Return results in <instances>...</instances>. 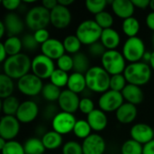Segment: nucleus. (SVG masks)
Here are the masks:
<instances>
[{"mask_svg":"<svg viewBox=\"0 0 154 154\" xmlns=\"http://www.w3.org/2000/svg\"><path fill=\"white\" fill-rule=\"evenodd\" d=\"M145 52V44L138 36L127 38L123 45L122 53L125 60L129 61L130 63L142 61Z\"/></svg>","mask_w":154,"mask_h":154,"instance_id":"7","label":"nucleus"},{"mask_svg":"<svg viewBox=\"0 0 154 154\" xmlns=\"http://www.w3.org/2000/svg\"><path fill=\"white\" fill-rule=\"evenodd\" d=\"M145 23H146L147 27L154 32V12L152 11L147 14L146 19H145Z\"/></svg>","mask_w":154,"mask_h":154,"instance_id":"51","label":"nucleus"},{"mask_svg":"<svg viewBox=\"0 0 154 154\" xmlns=\"http://www.w3.org/2000/svg\"><path fill=\"white\" fill-rule=\"evenodd\" d=\"M21 123L14 116H3L0 120V137L13 141L20 132Z\"/></svg>","mask_w":154,"mask_h":154,"instance_id":"12","label":"nucleus"},{"mask_svg":"<svg viewBox=\"0 0 154 154\" xmlns=\"http://www.w3.org/2000/svg\"><path fill=\"white\" fill-rule=\"evenodd\" d=\"M72 57L74 62L73 72H78L85 75L88 71V69L92 67L90 66V60L88 57L84 52L79 51V53L73 55Z\"/></svg>","mask_w":154,"mask_h":154,"instance_id":"27","label":"nucleus"},{"mask_svg":"<svg viewBox=\"0 0 154 154\" xmlns=\"http://www.w3.org/2000/svg\"><path fill=\"white\" fill-rule=\"evenodd\" d=\"M43 86L44 85L42 79H41L32 72L18 79L16 83L18 90L23 95L27 97H36L40 95L42 93Z\"/></svg>","mask_w":154,"mask_h":154,"instance_id":"8","label":"nucleus"},{"mask_svg":"<svg viewBox=\"0 0 154 154\" xmlns=\"http://www.w3.org/2000/svg\"><path fill=\"white\" fill-rule=\"evenodd\" d=\"M127 81L123 74H117L111 76L110 79V89L117 91V92H122L123 89L126 87Z\"/></svg>","mask_w":154,"mask_h":154,"instance_id":"42","label":"nucleus"},{"mask_svg":"<svg viewBox=\"0 0 154 154\" xmlns=\"http://www.w3.org/2000/svg\"><path fill=\"white\" fill-rule=\"evenodd\" d=\"M5 32H6V28L2 20V21H0V38H3Z\"/></svg>","mask_w":154,"mask_h":154,"instance_id":"56","label":"nucleus"},{"mask_svg":"<svg viewBox=\"0 0 154 154\" xmlns=\"http://www.w3.org/2000/svg\"><path fill=\"white\" fill-rule=\"evenodd\" d=\"M1 152L2 154H25L23 144L15 140L8 141L4 149L1 150Z\"/></svg>","mask_w":154,"mask_h":154,"instance_id":"40","label":"nucleus"},{"mask_svg":"<svg viewBox=\"0 0 154 154\" xmlns=\"http://www.w3.org/2000/svg\"><path fill=\"white\" fill-rule=\"evenodd\" d=\"M102 32L103 29L94 19H87L78 25L75 34L83 45L90 46L100 41Z\"/></svg>","mask_w":154,"mask_h":154,"instance_id":"4","label":"nucleus"},{"mask_svg":"<svg viewBox=\"0 0 154 154\" xmlns=\"http://www.w3.org/2000/svg\"><path fill=\"white\" fill-rule=\"evenodd\" d=\"M152 46H153L154 48V32L153 34H152Z\"/></svg>","mask_w":154,"mask_h":154,"instance_id":"60","label":"nucleus"},{"mask_svg":"<svg viewBox=\"0 0 154 154\" xmlns=\"http://www.w3.org/2000/svg\"><path fill=\"white\" fill-rule=\"evenodd\" d=\"M0 51H1V56H0V62L4 63L5 61V60L8 58L7 52L5 51V48L3 44V42H0Z\"/></svg>","mask_w":154,"mask_h":154,"instance_id":"53","label":"nucleus"},{"mask_svg":"<svg viewBox=\"0 0 154 154\" xmlns=\"http://www.w3.org/2000/svg\"><path fill=\"white\" fill-rule=\"evenodd\" d=\"M151 58H152V52H151V51H146V52L144 53V55H143V57L142 61H143V62H145V63L149 64V63H150V61H151Z\"/></svg>","mask_w":154,"mask_h":154,"instance_id":"54","label":"nucleus"},{"mask_svg":"<svg viewBox=\"0 0 154 154\" xmlns=\"http://www.w3.org/2000/svg\"><path fill=\"white\" fill-rule=\"evenodd\" d=\"M69 78V75L67 72L61 69H56L54 72L52 73V75L51 76L50 80H51V83H52L56 87L62 88L64 87H67Z\"/></svg>","mask_w":154,"mask_h":154,"instance_id":"37","label":"nucleus"},{"mask_svg":"<svg viewBox=\"0 0 154 154\" xmlns=\"http://www.w3.org/2000/svg\"><path fill=\"white\" fill-rule=\"evenodd\" d=\"M130 135L131 139L145 145L154 140V129L148 124L137 123L131 127Z\"/></svg>","mask_w":154,"mask_h":154,"instance_id":"15","label":"nucleus"},{"mask_svg":"<svg viewBox=\"0 0 154 154\" xmlns=\"http://www.w3.org/2000/svg\"><path fill=\"white\" fill-rule=\"evenodd\" d=\"M72 20V14L69 7L63 6L58 3V5L51 11V23L59 30L67 28Z\"/></svg>","mask_w":154,"mask_h":154,"instance_id":"13","label":"nucleus"},{"mask_svg":"<svg viewBox=\"0 0 154 154\" xmlns=\"http://www.w3.org/2000/svg\"><path fill=\"white\" fill-rule=\"evenodd\" d=\"M140 22L135 17H130L127 19H125L122 23V30L123 32L128 37H136L137 34L140 32Z\"/></svg>","mask_w":154,"mask_h":154,"instance_id":"30","label":"nucleus"},{"mask_svg":"<svg viewBox=\"0 0 154 154\" xmlns=\"http://www.w3.org/2000/svg\"><path fill=\"white\" fill-rule=\"evenodd\" d=\"M134 5L135 8H139L142 10H144L150 6V2L151 0H132Z\"/></svg>","mask_w":154,"mask_h":154,"instance_id":"49","label":"nucleus"},{"mask_svg":"<svg viewBox=\"0 0 154 154\" xmlns=\"http://www.w3.org/2000/svg\"><path fill=\"white\" fill-rule=\"evenodd\" d=\"M61 152L62 154H83L82 144L77 141H68L63 144Z\"/></svg>","mask_w":154,"mask_h":154,"instance_id":"43","label":"nucleus"},{"mask_svg":"<svg viewBox=\"0 0 154 154\" xmlns=\"http://www.w3.org/2000/svg\"><path fill=\"white\" fill-rule=\"evenodd\" d=\"M6 143H7V141H6V140H5V139H3V138H1V137H0V150L4 149V147L5 146Z\"/></svg>","mask_w":154,"mask_h":154,"instance_id":"58","label":"nucleus"},{"mask_svg":"<svg viewBox=\"0 0 154 154\" xmlns=\"http://www.w3.org/2000/svg\"><path fill=\"white\" fill-rule=\"evenodd\" d=\"M91 131L92 129L88 122L84 119H79L76 122V125L73 129V134L77 138L85 140L91 134Z\"/></svg>","mask_w":154,"mask_h":154,"instance_id":"35","label":"nucleus"},{"mask_svg":"<svg viewBox=\"0 0 154 154\" xmlns=\"http://www.w3.org/2000/svg\"><path fill=\"white\" fill-rule=\"evenodd\" d=\"M42 5L51 12L52 9H54L58 5V1L57 0H42Z\"/></svg>","mask_w":154,"mask_h":154,"instance_id":"50","label":"nucleus"},{"mask_svg":"<svg viewBox=\"0 0 154 154\" xmlns=\"http://www.w3.org/2000/svg\"><path fill=\"white\" fill-rule=\"evenodd\" d=\"M94 20L103 30L112 28V25L114 23V17L112 14L106 10L95 15Z\"/></svg>","mask_w":154,"mask_h":154,"instance_id":"38","label":"nucleus"},{"mask_svg":"<svg viewBox=\"0 0 154 154\" xmlns=\"http://www.w3.org/2000/svg\"><path fill=\"white\" fill-rule=\"evenodd\" d=\"M32 60L25 53L9 56L3 63V73L14 80H18L26 74L30 73Z\"/></svg>","mask_w":154,"mask_h":154,"instance_id":"1","label":"nucleus"},{"mask_svg":"<svg viewBox=\"0 0 154 154\" xmlns=\"http://www.w3.org/2000/svg\"><path fill=\"white\" fill-rule=\"evenodd\" d=\"M143 154H154V140L143 145Z\"/></svg>","mask_w":154,"mask_h":154,"instance_id":"52","label":"nucleus"},{"mask_svg":"<svg viewBox=\"0 0 154 154\" xmlns=\"http://www.w3.org/2000/svg\"><path fill=\"white\" fill-rule=\"evenodd\" d=\"M22 3L23 2L20 0H3L1 2L4 8L9 12H14V11L17 10L21 6Z\"/></svg>","mask_w":154,"mask_h":154,"instance_id":"48","label":"nucleus"},{"mask_svg":"<svg viewBox=\"0 0 154 154\" xmlns=\"http://www.w3.org/2000/svg\"><path fill=\"white\" fill-rule=\"evenodd\" d=\"M67 88L68 89H69L70 91L78 95L84 92L86 88H88L85 75L78 73V72H72L69 75Z\"/></svg>","mask_w":154,"mask_h":154,"instance_id":"25","label":"nucleus"},{"mask_svg":"<svg viewBox=\"0 0 154 154\" xmlns=\"http://www.w3.org/2000/svg\"><path fill=\"white\" fill-rule=\"evenodd\" d=\"M54 61L47 56L40 53L32 59L31 71L41 79H48L55 70Z\"/></svg>","mask_w":154,"mask_h":154,"instance_id":"9","label":"nucleus"},{"mask_svg":"<svg viewBox=\"0 0 154 154\" xmlns=\"http://www.w3.org/2000/svg\"><path fill=\"white\" fill-rule=\"evenodd\" d=\"M77 119L73 114L66 113L63 111L58 112V114L51 120L52 130L58 134L64 135L73 132Z\"/></svg>","mask_w":154,"mask_h":154,"instance_id":"11","label":"nucleus"},{"mask_svg":"<svg viewBox=\"0 0 154 154\" xmlns=\"http://www.w3.org/2000/svg\"><path fill=\"white\" fill-rule=\"evenodd\" d=\"M61 91L62 90H60V88H58L55 85H53L52 83L49 82L47 84H44L41 95L46 101L53 103V102L59 100Z\"/></svg>","mask_w":154,"mask_h":154,"instance_id":"34","label":"nucleus"},{"mask_svg":"<svg viewBox=\"0 0 154 154\" xmlns=\"http://www.w3.org/2000/svg\"><path fill=\"white\" fill-rule=\"evenodd\" d=\"M2 42L5 48L8 57L22 53L23 42L22 39L18 36H9Z\"/></svg>","mask_w":154,"mask_h":154,"instance_id":"28","label":"nucleus"},{"mask_svg":"<svg viewBox=\"0 0 154 154\" xmlns=\"http://www.w3.org/2000/svg\"><path fill=\"white\" fill-rule=\"evenodd\" d=\"M25 25L35 32L41 29H46L51 23V12L42 5H35L30 8L24 17Z\"/></svg>","mask_w":154,"mask_h":154,"instance_id":"5","label":"nucleus"},{"mask_svg":"<svg viewBox=\"0 0 154 154\" xmlns=\"http://www.w3.org/2000/svg\"><path fill=\"white\" fill-rule=\"evenodd\" d=\"M95 108V104L93 102V100L88 97H85L80 98V102H79V110L84 114V115H89L92 111H94Z\"/></svg>","mask_w":154,"mask_h":154,"instance_id":"45","label":"nucleus"},{"mask_svg":"<svg viewBox=\"0 0 154 154\" xmlns=\"http://www.w3.org/2000/svg\"><path fill=\"white\" fill-rule=\"evenodd\" d=\"M63 46L65 49V51L71 55H75L80 51V48L82 43L79 40V38L76 36V34H69L66 36L63 40Z\"/></svg>","mask_w":154,"mask_h":154,"instance_id":"33","label":"nucleus"},{"mask_svg":"<svg viewBox=\"0 0 154 154\" xmlns=\"http://www.w3.org/2000/svg\"><path fill=\"white\" fill-rule=\"evenodd\" d=\"M14 91V79L5 74L2 73L0 75V97L5 99L13 96Z\"/></svg>","mask_w":154,"mask_h":154,"instance_id":"31","label":"nucleus"},{"mask_svg":"<svg viewBox=\"0 0 154 154\" xmlns=\"http://www.w3.org/2000/svg\"><path fill=\"white\" fill-rule=\"evenodd\" d=\"M125 59L122 52L116 50L106 51L101 58V65L111 76L123 74L125 68Z\"/></svg>","mask_w":154,"mask_h":154,"instance_id":"6","label":"nucleus"},{"mask_svg":"<svg viewBox=\"0 0 154 154\" xmlns=\"http://www.w3.org/2000/svg\"><path fill=\"white\" fill-rule=\"evenodd\" d=\"M100 42L107 51L116 50L121 43V36L119 32L113 28L105 29L102 32Z\"/></svg>","mask_w":154,"mask_h":154,"instance_id":"24","label":"nucleus"},{"mask_svg":"<svg viewBox=\"0 0 154 154\" xmlns=\"http://www.w3.org/2000/svg\"><path fill=\"white\" fill-rule=\"evenodd\" d=\"M152 71V69L149 64L139 61L128 64L124 71V76L128 84L141 87L151 80Z\"/></svg>","mask_w":154,"mask_h":154,"instance_id":"3","label":"nucleus"},{"mask_svg":"<svg viewBox=\"0 0 154 154\" xmlns=\"http://www.w3.org/2000/svg\"><path fill=\"white\" fill-rule=\"evenodd\" d=\"M40 48L42 54L47 56L52 60H58L62 55L66 53L63 42L55 38L49 39L46 42L42 44Z\"/></svg>","mask_w":154,"mask_h":154,"instance_id":"18","label":"nucleus"},{"mask_svg":"<svg viewBox=\"0 0 154 154\" xmlns=\"http://www.w3.org/2000/svg\"><path fill=\"white\" fill-rule=\"evenodd\" d=\"M22 42H23V48L26 50L27 51H34L38 47L39 43L36 42L33 33H26L23 36L22 38Z\"/></svg>","mask_w":154,"mask_h":154,"instance_id":"44","label":"nucleus"},{"mask_svg":"<svg viewBox=\"0 0 154 154\" xmlns=\"http://www.w3.org/2000/svg\"><path fill=\"white\" fill-rule=\"evenodd\" d=\"M107 50L105 48V46L102 44V42L100 41L91 44L90 46H88V52H89V54L92 57H95V58H100L101 59L102 56L105 54V52Z\"/></svg>","mask_w":154,"mask_h":154,"instance_id":"46","label":"nucleus"},{"mask_svg":"<svg viewBox=\"0 0 154 154\" xmlns=\"http://www.w3.org/2000/svg\"><path fill=\"white\" fill-rule=\"evenodd\" d=\"M125 102L137 106L141 104L144 99V93L141 87L127 84L126 87L121 92Z\"/></svg>","mask_w":154,"mask_h":154,"instance_id":"23","label":"nucleus"},{"mask_svg":"<svg viewBox=\"0 0 154 154\" xmlns=\"http://www.w3.org/2000/svg\"><path fill=\"white\" fill-rule=\"evenodd\" d=\"M107 4L108 1L106 0H87L85 2V6L89 13L97 15V14L105 11Z\"/></svg>","mask_w":154,"mask_h":154,"instance_id":"39","label":"nucleus"},{"mask_svg":"<svg viewBox=\"0 0 154 154\" xmlns=\"http://www.w3.org/2000/svg\"><path fill=\"white\" fill-rule=\"evenodd\" d=\"M138 115L136 106L125 102L116 112V117L117 121L122 125H129L133 123Z\"/></svg>","mask_w":154,"mask_h":154,"instance_id":"21","label":"nucleus"},{"mask_svg":"<svg viewBox=\"0 0 154 154\" xmlns=\"http://www.w3.org/2000/svg\"><path fill=\"white\" fill-rule=\"evenodd\" d=\"M143 145L133 139L126 140L121 146V154H143Z\"/></svg>","mask_w":154,"mask_h":154,"instance_id":"36","label":"nucleus"},{"mask_svg":"<svg viewBox=\"0 0 154 154\" xmlns=\"http://www.w3.org/2000/svg\"><path fill=\"white\" fill-rule=\"evenodd\" d=\"M23 149L25 154H45L46 150L42 139L38 137L28 138L23 143Z\"/></svg>","mask_w":154,"mask_h":154,"instance_id":"29","label":"nucleus"},{"mask_svg":"<svg viewBox=\"0 0 154 154\" xmlns=\"http://www.w3.org/2000/svg\"><path fill=\"white\" fill-rule=\"evenodd\" d=\"M113 13L119 18L125 20L134 16L135 6L130 0H113L108 2Z\"/></svg>","mask_w":154,"mask_h":154,"instance_id":"20","label":"nucleus"},{"mask_svg":"<svg viewBox=\"0 0 154 154\" xmlns=\"http://www.w3.org/2000/svg\"><path fill=\"white\" fill-rule=\"evenodd\" d=\"M41 139L46 150H56L63 146L62 135L53 130L47 131Z\"/></svg>","mask_w":154,"mask_h":154,"instance_id":"26","label":"nucleus"},{"mask_svg":"<svg viewBox=\"0 0 154 154\" xmlns=\"http://www.w3.org/2000/svg\"><path fill=\"white\" fill-rule=\"evenodd\" d=\"M39 115V106L32 100H25L20 104L15 115L21 124H30L33 122Z\"/></svg>","mask_w":154,"mask_h":154,"instance_id":"14","label":"nucleus"},{"mask_svg":"<svg viewBox=\"0 0 154 154\" xmlns=\"http://www.w3.org/2000/svg\"><path fill=\"white\" fill-rule=\"evenodd\" d=\"M20 102L18 98L14 96H11L5 99H2L1 107L4 116H15L17 110L20 106Z\"/></svg>","mask_w":154,"mask_h":154,"instance_id":"32","label":"nucleus"},{"mask_svg":"<svg viewBox=\"0 0 154 154\" xmlns=\"http://www.w3.org/2000/svg\"><path fill=\"white\" fill-rule=\"evenodd\" d=\"M97 103L99 109L105 113H112L117 111V109L125 103V99L121 92L109 89L101 94Z\"/></svg>","mask_w":154,"mask_h":154,"instance_id":"10","label":"nucleus"},{"mask_svg":"<svg viewBox=\"0 0 154 154\" xmlns=\"http://www.w3.org/2000/svg\"><path fill=\"white\" fill-rule=\"evenodd\" d=\"M149 65L151 66L152 69L154 71V51H152V58H151V61H150Z\"/></svg>","mask_w":154,"mask_h":154,"instance_id":"57","label":"nucleus"},{"mask_svg":"<svg viewBox=\"0 0 154 154\" xmlns=\"http://www.w3.org/2000/svg\"><path fill=\"white\" fill-rule=\"evenodd\" d=\"M3 22L9 36H17L22 33L24 29V20H23L22 17L14 12H9L6 14L3 19Z\"/></svg>","mask_w":154,"mask_h":154,"instance_id":"19","label":"nucleus"},{"mask_svg":"<svg viewBox=\"0 0 154 154\" xmlns=\"http://www.w3.org/2000/svg\"><path fill=\"white\" fill-rule=\"evenodd\" d=\"M79 102L80 98L79 95L67 88L61 91V94L58 100V105L61 111L74 114L76 111L79 110Z\"/></svg>","mask_w":154,"mask_h":154,"instance_id":"17","label":"nucleus"},{"mask_svg":"<svg viewBox=\"0 0 154 154\" xmlns=\"http://www.w3.org/2000/svg\"><path fill=\"white\" fill-rule=\"evenodd\" d=\"M150 8H151V10L154 12V0H151V2H150V6H149Z\"/></svg>","mask_w":154,"mask_h":154,"instance_id":"59","label":"nucleus"},{"mask_svg":"<svg viewBox=\"0 0 154 154\" xmlns=\"http://www.w3.org/2000/svg\"><path fill=\"white\" fill-rule=\"evenodd\" d=\"M83 154H104L106 149L105 139L98 134H91L82 142Z\"/></svg>","mask_w":154,"mask_h":154,"instance_id":"16","label":"nucleus"},{"mask_svg":"<svg viewBox=\"0 0 154 154\" xmlns=\"http://www.w3.org/2000/svg\"><path fill=\"white\" fill-rule=\"evenodd\" d=\"M33 36H34L36 42L40 45L43 44L49 39H51V37H50V32L47 29H41V30H37V31L33 32Z\"/></svg>","mask_w":154,"mask_h":154,"instance_id":"47","label":"nucleus"},{"mask_svg":"<svg viewBox=\"0 0 154 154\" xmlns=\"http://www.w3.org/2000/svg\"><path fill=\"white\" fill-rule=\"evenodd\" d=\"M87 88L92 92L103 94L110 89L111 75L102 66H92L85 74Z\"/></svg>","mask_w":154,"mask_h":154,"instance_id":"2","label":"nucleus"},{"mask_svg":"<svg viewBox=\"0 0 154 154\" xmlns=\"http://www.w3.org/2000/svg\"><path fill=\"white\" fill-rule=\"evenodd\" d=\"M87 121L88 122L91 129L96 133L102 132L106 128L108 125L107 116L104 111L99 108H96L89 115H88Z\"/></svg>","mask_w":154,"mask_h":154,"instance_id":"22","label":"nucleus"},{"mask_svg":"<svg viewBox=\"0 0 154 154\" xmlns=\"http://www.w3.org/2000/svg\"><path fill=\"white\" fill-rule=\"evenodd\" d=\"M57 67H58L57 69H61L67 73L73 70L74 68L73 57L68 53H65L57 60Z\"/></svg>","mask_w":154,"mask_h":154,"instance_id":"41","label":"nucleus"},{"mask_svg":"<svg viewBox=\"0 0 154 154\" xmlns=\"http://www.w3.org/2000/svg\"><path fill=\"white\" fill-rule=\"evenodd\" d=\"M58 3H59L60 5H63V6L69 7L70 5H72V4L74 3V1H73V0H59Z\"/></svg>","mask_w":154,"mask_h":154,"instance_id":"55","label":"nucleus"}]
</instances>
